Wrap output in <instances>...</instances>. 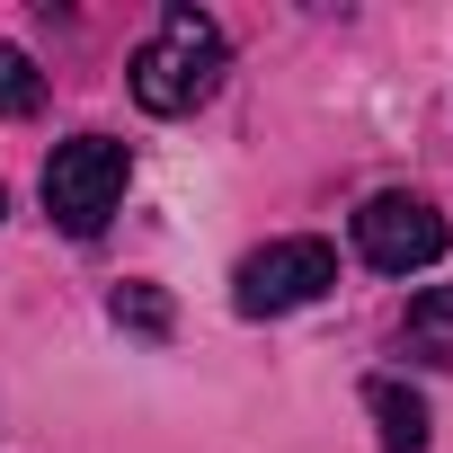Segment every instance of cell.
Listing matches in <instances>:
<instances>
[{
	"label": "cell",
	"instance_id": "obj_7",
	"mask_svg": "<svg viewBox=\"0 0 453 453\" xmlns=\"http://www.w3.org/2000/svg\"><path fill=\"white\" fill-rule=\"evenodd\" d=\"M107 320L134 329V338H169V329H178V311H169L160 285H116V294H107Z\"/></svg>",
	"mask_w": 453,
	"mask_h": 453
},
{
	"label": "cell",
	"instance_id": "obj_3",
	"mask_svg": "<svg viewBox=\"0 0 453 453\" xmlns=\"http://www.w3.org/2000/svg\"><path fill=\"white\" fill-rule=\"evenodd\" d=\"M329 285H338V250L311 241V232H294V241H267V250H250L232 267V311L241 320H285V311L320 303Z\"/></svg>",
	"mask_w": 453,
	"mask_h": 453
},
{
	"label": "cell",
	"instance_id": "obj_6",
	"mask_svg": "<svg viewBox=\"0 0 453 453\" xmlns=\"http://www.w3.org/2000/svg\"><path fill=\"white\" fill-rule=\"evenodd\" d=\"M400 356L426 365V373L453 365V285H426V294L409 303V320H400Z\"/></svg>",
	"mask_w": 453,
	"mask_h": 453
},
{
	"label": "cell",
	"instance_id": "obj_1",
	"mask_svg": "<svg viewBox=\"0 0 453 453\" xmlns=\"http://www.w3.org/2000/svg\"><path fill=\"white\" fill-rule=\"evenodd\" d=\"M222 72H232V45H222V27L204 19V10H169L142 45H134V107L142 116H196L213 89H222Z\"/></svg>",
	"mask_w": 453,
	"mask_h": 453
},
{
	"label": "cell",
	"instance_id": "obj_2",
	"mask_svg": "<svg viewBox=\"0 0 453 453\" xmlns=\"http://www.w3.org/2000/svg\"><path fill=\"white\" fill-rule=\"evenodd\" d=\"M125 178H134V151H125L116 134H72V142H54V160H45V213H54V232L98 241L107 213L125 204Z\"/></svg>",
	"mask_w": 453,
	"mask_h": 453
},
{
	"label": "cell",
	"instance_id": "obj_8",
	"mask_svg": "<svg viewBox=\"0 0 453 453\" xmlns=\"http://www.w3.org/2000/svg\"><path fill=\"white\" fill-rule=\"evenodd\" d=\"M45 107V72L27 45H0V116H36Z\"/></svg>",
	"mask_w": 453,
	"mask_h": 453
},
{
	"label": "cell",
	"instance_id": "obj_4",
	"mask_svg": "<svg viewBox=\"0 0 453 453\" xmlns=\"http://www.w3.org/2000/svg\"><path fill=\"white\" fill-rule=\"evenodd\" d=\"M444 250H453V222H444L426 196H409V187L365 196V213H356V258H365V267H382V276H426Z\"/></svg>",
	"mask_w": 453,
	"mask_h": 453
},
{
	"label": "cell",
	"instance_id": "obj_9",
	"mask_svg": "<svg viewBox=\"0 0 453 453\" xmlns=\"http://www.w3.org/2000/svg\"><path fill=\"white\" fill-rule=\"evenodd\" d=\"M0 204H10V196H0Z\"/></svg>",
	"mask_w": 453,
	"mask_h": 453
},
{
	"label": "cell",
	"instance_id": "obj_5",
	"mask_svg": "<svg viewBox=\"0 0 453 453\" xmlns=\"http://www.w3.org/2000/svg\"><path fill=\"white\" fill-rule=\"evenodd\" d=\"M365 409H373V426H382V444H391V453H426L435 418H426V400H418L400 373H373V382H365Z\"/></svg>",
	"mask_w": 453,
	"mask_h": 453
}]
</instances>
